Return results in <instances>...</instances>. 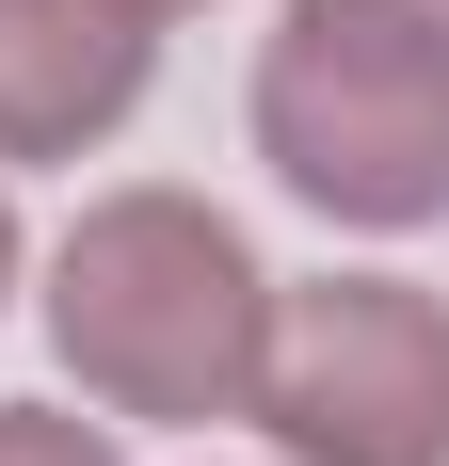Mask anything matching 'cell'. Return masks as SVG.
<instances>
[{"instance_id":"obj_1","label":"cell","mask_w":449,"mask_h":466,"mask_svg":"<svg viewBox=\"0 0 449 466\" xmlns=\"http://www.w3.org/2000/svg\"><path fill=\"white\" fill-rule=\"evenodd\" d=\"M48 338L113 419H241L257 338H273V274L193 193H96L48 258Z\"/></svg>"},{"instance_id":"obj_2","label":"cell","mask_w":449,"mask_h":466,"mask_svg":"<svg viewBox=\"0 0 449 466\" xmlns=\"http://www.w3.org/2000/svg\"><path fill=\"white\" fill-rule=\"evenodd\" d=\"M257 161L337 226H449V0H289Z\"/></svg>"},{"instance_id":"obj_3","label":"cell","mask_w":449,"mask_h":466,"mask_svg":"<svg viewBox=\"0 0 449 466\" xmlns=\"http://www.w3.org/2000/svg\"><path fill=\"white\" fill-rule=\"evenodd\" d=\"M241 419H273L289 466H449V306L402 274L273 289Z\"/></svg>"},{"instance_id":"obj_4","label":"cell","mask_w":449,"mask_h":466,"mask_svg":"<svg viewBox=\"0 0 449 466\" xmlns=\"http://www.w3.org/2000/svg\"><path fill=\"white\" fill-rule=\"evenodd\" d=\"M161 16L145 0H0V161H81L145 113Z\"/></svg>"},{"instance_id":"obj_5","label":"cell","mask_w":449,"mask_h":466,"mask_svg":"<svg viewBox=\"0 0 449 466\" xmlns=\"http://www.w3.org/2000/svg\"><path fill=\"white\" fill-rule=\"evenodd\" d=\"M0 466H113V434L65 402H0Z\"/></svg>"},{"instance_id":"obj_6","label":"cell","mask_w":449,"mask_h":466,"mask_svg":"<svg viewBox=\"0 0 449 466\" xmlns=\"http://www.w3.org/2000/svg\"><path fill=\"white\" fill-rule=\"evenodd\" d=\"M0 289H16V209H0Z\"/></svg>"},{"instance_id":"obj_7","label":"cell","mask_w":449,"mask_h":466,"mask_svg":"<svg viewBox=\"0 0 449 466\" xmlns=\"http://www.w3.org/2000/svg\"><path fill=\"white\" fill-rule=\"evenodd\" d=\"M145 16H193V0H145Z\"/></svg>"}]
</instances>
